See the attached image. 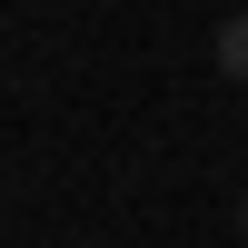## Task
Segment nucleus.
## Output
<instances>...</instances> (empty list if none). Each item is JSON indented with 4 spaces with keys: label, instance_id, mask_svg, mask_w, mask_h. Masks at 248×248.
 Segmentation results:
<instances>
[{
    "label": "nucleus",
    "instance_id": "2",
    "mask_svg": "<svg viewBox=\"0 0 248 248\" xmlns=\"http://www.w3.org/2000/svg\"><path fill=\"white\" fill-rule=\"evenodd\" d=\"M238 248H248V189H238Z\"/></svg>",
    "mask_w": 248,
    "mask_h": 248
},
{
    "label": "nucleus",
    "instance_id": "1",
    "mask_svg": "<svg viewBox=\"0 0 248 248\" xmlns=\"http://www.w3.org/2000/svg\"><path fill=\"white\" fill-rule=\"evenodd\" d=\"M209 60H218V79H238V90H248V10H229V20H218Z\"/></svg>",
    "mask_w": 248,
    "mask_h": 248
}]
</instances>
